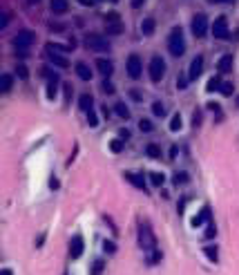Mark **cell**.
Wrapping results in <instances>:
<instances>
[{
  "mask_svg": "<svg viewBox=\"0 0 239 275\" xmlns=\"http://www.w3.org/2000/svg\"><path fill=\"white\" fill-rule=\"evenodd\" d=\"M88 123H90V128H96V125H99V117H96V112L94 110L88 112Z\"/></svg>",
  "mask_w": 239,
  "mask_h": 275,
  "instance_id": "1f68e13d",
  "label": "cell"
},
{
  "mask_svg": "<svg viewBox=\"0 0 239 275\" xmlns=\"http://www.w3.org/2000/svg\"><path fill=\"white\" fill-rule=\"evenodd\" d=\"M210 2H224V5H228V2H235V0H210Z\"/></svg>",
  "mask_w": 239,
  "mask_h": 275,
  "instance_id": "bcb514c9",
  "label": "cell"
},
{
  "mask_svg": "<svg viewBox=\"0 0 239 275\" xmlns=\"http://www.w3.org/2000/svg\"><path fill=\"white\" fill-rule=\"evenodd\" d=\"M141 31L146 36L154 34V18H143V23H141Z\"/></svg>",
  "mask_w": 239,
  "mask_h": 275,
  "instance_id": "d6986e66",
  "label": "cell"
},
{
  "mask_svg": "<svg viewBox=\"0 0 239 275\" xmlns=\"http://www.w3.org/2000/svg\"><path fill=\"white\" fill-rule=\"evenodd\" d=\"M112 2H119V0H112Z\"/></svg>",
  "mask_w": 239,
  "mask_h": 275,
  "instance_id": "816d5d0a",
  "label": "cell"
},
{
  "mask_svg": "<svg viewBox=\"0 0 239 275\" xmlns=\"http://www.w3.org/2000/svg\"><path fill=\"white\" fill-rule=\"evenodd\" d=\"M139 128H141V132H152V123L148 121V119H143V121L139 123Z\"/></svg>",
  "mask_w": 239,
  "mask_h": 275,
  "instance_id": "e575fe53",
  "label": "cell"
},
{
  "mask_svg": "<svg viewBox=\"0 0 239 275\" xmlns=\"http://www.w3.org/2000/svg\"><path fill=\"white\" fill-rule=\"evenodd\" d=\"M152 112H154V117H164V114H165V106L161 103V101H154V103H152Z\"/></svg>",
  "mask_w": 239,
  "mask_h": 275,
  "instance_id": "d4e9b609",
  "label": "cell"
},
{
  "mask_svg": "<svg viewBox=\"0 0 239 275\" xmlns=\"http://www.w3.org/2000/svg\"><path fill=\"white\" fill-rule=\"evenodd\" d=\"M0 275H14V273L9 269H2V271H0Z\"/></svg>",
  "mask_w": 239,
  "mask_h": 275,
  "instance_id": "7dc6e473",
  "label": "cell"
},
{
  "mask_svg": "<svg viewBox=\"0 0 239 275\" xmlns=\"http://www.w3.org/2000/svg\"><path fill=\"white\" fill-rule=\"evenodd\" d=\"M123 143H125V141H123V139H117V141H112V153H121V150H123Z\"/></svg>",
  "mask_w": 239,
  "mask_h": 275,
  "instance_id": "836d02e7",
  "label": "cell"
},
{
  "mask_svg": "<svg viewBox=\"0 0 239 275\" xmlns=\"http://www.w3.org/2000/svg\"><path fill=\"white\" fill-rule=\"evenodd\" d=\"M188 182V177H186V172H177L175 175V183L179 186V183H186Z\"/></svg>",
  "mask_w": 239,
  "mask_h": 275,
  "instance_id": "d590c367",
  "label": "cell"
},
{
  "mask_svg": "<svg viewBox=\"0 0 239 275\" xmlns=\"http://www.w3.org/2000/svg\"><path fill=\"white\" fill-rule=\"evenodd\" d=\"M168 49L172 56H183V52H186V38H183V31H181V27H175V30L170 31L168 36Z\"/></svg>",
  "mask_w": 239,
  "mask_h": 275,
  "instance_id": "7a4b0ae2",
  "label": "cell"
},
{
  "mask_svg": "<svg viewBox=\"0 0 239 275\" xmlns=\"http://www.w3.org/2000/svg\"><path fill=\"white\" fill-rule=\"evenodd\" d=\"M204 222H210V208H208V206H204V208H201V213L193 217V226H194V229H199Z\"/></svg>",
  "mask_w": 239,
  "mask_h": 275,
  "instance_id": "5bb4252c",
  "label": "cell"
},
{
  "mask_svg": "<svg viewBox=\"0 0 239 275\" xmlns=\"http://www.w3.org/2000/svg\"><path fill=\"white\" fill-rule=\"evenodd\" d=\"M235 38H237V41H239V31H237V34H235Z\"/></svg>",
  "mask_w": 239,
  "mask_h": 275,
  "instance_id": "681fc988",
  "label": "cell"
},
{
  "mask_svg": "<svg viewBox=\"0 0 239 275\" xmlns=\"http://www.w3.org/2000/svg\"><path fill=\"white\" fill-rule=\"evenodd\" d=\"M146 153H148V157H152V159H161V150H159V146H154V143H150V146L146 148Z\"/></svg>",
  "mask_w": 239,
  "mask_h": 275,
  "instance_id": "484cf974",
  "label": "cell"
},
{
  "mask_svg": "<svg viewBox=\"0 0 239 275\" xmlns=\"http://www.w3.org/2000/svg\"><path fill=\"white\" fill-rule=\"evenodd\" d=\"M165 76V61L161 56H152L150 61V78L152 83H161V78Z\"/></svg>",
  "mask_w": 239,
  "mask_h": 275,
  "instance_id": "5b68a950",
  "label": "cell"
},
{
  "mask_svg": "<svg viewBox=\"0 0 239 275\" xmlns=\"http://www.w3.org/2000/svg\"><path fill=\"white\" fill-rule=\"evenodd\" d=\"M119 137H121L123 141H128L130 139V132H128V130H121V132H119Z\"/></svg>",
  "mask_w": 239,
  "mask_h": 275,
  "instance_id": "60d3db41",
  "label": "cell"
},
{
  "mask_svg": "<svg viewBox=\"0 0 239 275\" xmlns=\"http://www.w3.org/2000/svg\"><path fill=\"white\" fill-rule=\"evenodd\" d=\"M27 2H30V5H36V2H41V0H27Z\"/></svg>",
  "mask_w": 239,
  "mask_h": 275,
  "instance_id": "c3c4849f",
  "label": "cell"
},
{
  "mask_svg": "<svg viewBox=\"0 0 239 275\" xmlns=\"http://www.w3.org/2000/svg\"><path fill=\"white\" fill-rule=\"evenodd\" d=\"M92 96L90 94H81V99H78V106H81V110H85V112H90L92 110Z\"/></svg>",
  "mask_w": 239,
  "mask_h": 275,
  "instance_id": "44dd1931",
  "label": "cell"
},
{
  "mask_svg": "<svg viewBox=\"0 0 239 275\" xmlns=\"http://www.w3.org/2000/svg\"><path fill=\"white\" fill-rule=\"evenodd\" d=\"M199 123H201V112H197V110H194V114H193V125H194V128H197Z\"/></svg>",
  "mask_w": 239,
  "mask_h": 275,
  "instance_id": "f35d334b",
  "label": "cell"
},
{
  "mask_svg": "<svg viewBox=\"0 0 239 275\" xmlns=\"http://www.w3.org/2000/svg\"><path fill=\"white\" fill-rule=\"evenodd\" d=\"M103 248H105L107 253H114V251H117V244H114V242H105Z\"/></svg>",
  "mask_w": 239,
  "mask_h": 275,
  "instance_id": "8d00e7d4",
  "label": "cell"
},
{
  "mask_svg": "<svg viewBox=\"0 0 239 275\" xmlns=\"http://www.w3.org/2000/svg\"><path fill=\"white\" fill-rule=\"evenodd\" d=\"M125 67H128V76L134 78V81L141 76V72H143V63H141V59L136 56V54H132V56H130Z\"/></svg>",
  "mask_w": 239,
  "mask_h": 275,
  "instance_id": "9c48e42d",
  "label": "cell"
},
{
  "mask_svg": "<svg viewBox=\"0 0 239 275\" xmlns=\"http://www.w3.org/2000/svg\"><path fill=\"white\" fill-rule=\"evenodd\" d=\"M18 76H20V78H27V70H25V65H18Z\"/></svg>",
  "mask_w": 239,
  "mask_h": 275,
  "instance_id": "ab89813d",
  "label": "cell"
},
{
  "mask_svg": "<svg viewBox=\"0 0 239 275\" xmlns=\"http://www.w3.org/2000/svg\"><path fill=\"white\" fill-rule=\"evenodd\" d=\"M49 186H52V188H59V182H56V179L52 177V179H49Z\"/></svg>",
  "mask_w": 239,
  "mask_h": 275,
  "instance_id": "f6af8a7d",
  "label": "cell"
},
{
  "mask_svg": "<svg viewBox=\"0 0 239 275\" xmlns=\"http://www.w3.org/2000/svg\"><path fill=\"white\" fill-rule=\"evenodd\" d=\"M114 110H117V114L121 119H130V110H128V106H125V103H117V107H114Z\"/></svg>",
  "mask_w": 239,
  "mask_h": 275,
  "instance_id": "4316f807",
  "label": "cell"
},
{
  "mask_svg": "<svg viewBox=\"0 0 239 275\" xmlns=\"http://www.w3.org/2000/svg\"><path fill=\"white\" fill-rule=\"evenodd\" d=\"M177 85H179V88L183 90V88H186V78H183V76H179V78H177Z\"/></svg>",
  "mask_w": 239,
  "mask_h": 275,
  "instance_id": "b9f144b4",
  "label": "cell"
},
{
  "mask_svg": "<svg viewBox=\"0 0 239 275\" xmlns=\"http://www.w3.org/2000/svg\"><path fill=\"white\" fill-rule=\"evenodd\" d=\"M12 85H14V76H12V74H2V76H0V92H2V94L9 92Z\"/></svg>",
  "mask_w": 239,
  "mask_h": 275,
  "instance_id": "ac0fdd59",
  "label": "cell"
},
{
  "mask_svg": "<svg viewBox=\"0 0 239 275\" xmlns=\"http://www.w3.org/2000/svg\"><path fill=\"white\" fill-rule=\"evenodd\" d=\"M70 255H72V260H78L83 255V237H81V235H74V237H72Z\"/></svg>",
  "mask_w": 239,
  "mask_h": 275,
  "instance_id": "8fae6325",
  "label": "cell"
},
{
  "mask_svg": "<svg viewBox=\"0 0 239 275\" xmlns=\"http://www.w3.org/2000/svg\"><path fill=\"white\" fill-rule=\"evenodd\" d=\"M85 47L90 52H110V41L101 34H88L85 36Z\"/></svg>",
  "mask_w": 239,
  "mask_h": 275,
  "instance_id": "3957f363",
  "label": "cell"
},
{
  "mask_svg": "<svg viewBox=\"0 0 239 275\" xmlns=\"http://www.w3.org/2000/svg\"><path fill=\"white\" fill-rule=\"evenodd\" d=\"M121 31H123V25L119 23V20H107V34L117 36V34H121Z\"/></svg>",
  "mask_w": 239,
  "mask_h": 275,
  "instance_id": "7402d4cb",
  "label": "cell"
},
{
  "mask_svg": "<svg viewBox=\"0 0 239 275\" xmlns=\"http://www.w3.org/2000/svg\"><path fill=\"white\" fill-rule=\"evenodd\" d=\"M219 88H222V78H219V76H212L208 81V85H206V90H208V92H217Z\"/></svg>",
  "mask_w": 239,
  "mask_h": 275,
  "instance_id": "cb8c5ba5",
  "label": "cell"
},
{
  "mask_svg": "<svg viewBox=\"0 0 239 275\" xmlns=\"http://www.w3.org/2000/svg\"><path fill=\"white\" fill-rule=\"evenodd\" d=\"M36 41V36H34V31H30V30H23V31H18L16 36H14V47L16 49H27V47H31V43Z\"/></svg>",
  "mask_w": 239,
  "mask_h": 275,
  "instance_id": "52a82bcc",
  "label": "cell"
},
{
  "mask_svg": "<svg viewBox=\"0 0 239 275\" xmlns=\"http://www.w3.org/2000/svg\"><path fill=\"white\" fill-rule=\"evenodd\" d=\"M81 5H85V7H92L94 5V0H78Z\"/></svg>",
  "mask_w": 239,
  "mask_h": 275,
  "instance_id": "7bdbcfd3",
  "label": "cell"
},
{
  "mask_svg": "<svg viewBox=\"0 0 239 275\" xmlns=\"http://www.w3.org/2000/svg\"><path fill=\"white\" fill-rule=\"evenodd\" d=\"M56 92H59V76L49 78V83H47V96H49V99H54V96H56Z\"/></svg>",
  "mask_w": 239,
  "mask_h": 275,
  "instance_id": "ffe728a7",
  "label": "cell"
},
{
  "mask_svg": "<svg viewBox=\"0 0 239 275\" xmlns=\"http://www.w3.org/2000/svg\"><path fill=\"white\" fill-rule=\"evenodd\" d=\"M233 83H230V81H224L222 83V88H219V92H222V94H226V96H230V94H233Z\"/></svg>",
  "mask_w": 239,
  "mask_h": 275,
  "instance_id": "4dcf8cb0",
  "label": "cell"
},
{
  "mask_svg": "<svg viewBox=\"0 0 239 275\" xmlns=\"http://www.w3.org/2000/svg\"><path fill=\"white\" fill-rule=\"evenodd\" d=\"M204 72V56H194L193 63H190V72H188V78L190 81H197Z\"/></svg>",
  "mask_w": 239,
  "mask_h": 275,
  "instance_id": "30bf717a",
  "label": "cell"
},
{
  "mask_svg": "<svg viewBox=\"0 0 239 275\" xmlns=\"http://www.w3.org/2000/svg\"><path fill=\"white\" fill-rule=\"evenodd\" d=\"M103 269H105V262H103V260H96L94 266H92V271H90V275H101V273H103Z\"/></svg>",
  "mask_w": 239,
  "mask_h": 275,
  "instance_id": "f1b7e54d",
  "label": "cell"
},
{
  "mask_svg": "<svg viewBox=\"0 0 239 275\" xmlns=\"http://www.w3.org/2000/svg\"><path fill=\"white\" fill-rule=\"evenodd\" d=\"M170 130H172V132L181 130V114H179V112H177V114H172V121H170Z\"/></svg>",
  "mask_w": 239,
  "mask_h": 275,
  "instance_id": "83f0119b",
  "label": "cell"
},
{
  "mask_svg": "<svg viewBox=\"0 0 239 275\" xmlns=\"http://www.w3.org/2000/svg\"><path fill=\"white\" fill-rule=\"evenodd\" d=\"M125 175V179H128L132 186H136L139 190H146V179H143V175H136V172H123Z\"/></svg>",
  "mask_w": 239,
  "mask_h": 275,
  "instance_id": "7c38bea8",
  "label": "cell"
},
{
  "mask_svg": "<svg viewBox=\"0 0 239 275\" xmlns=\"http://www.w3.org/2000/svg\"><path fill=\"white\" fill-rule=\"evenodd\" d=\"M101 90H103L105 94H114V85H112V83L107 81V78H105V81L101 83Z\"/></svg>",
  "mask_w": 239,
  "mask_h": 275,
  "instance_id": "d6a6232c",
  "label": "cell"
},
{
  "mask_svg": "<svg viewBox=\"0 0 239 275\" xmlns=\"http://www.w3.org/2000/svg\"><path fill=\"white\" fill-rule=\"evenodd\" d=\"M45 49H47V56H49V61H52L56 67H60V70H67V67H70V61H67L63 54H60V49H63L60 45H52V43H47Z\"/></svg>",
  "mask_w": 239,
  "mask_h": 275,
  "instance_id": "277c9868",
  "label": "cell"
},
{
  "mask_svg": "<svg viewBox=\"0 0 239 275\" xmlns=\"http://www.w3.org/2000/svg\"><path fill=\"white\" fill-rule=\"evenodd\" d=\"M212 34H215V38H219V41H228L230 38V30H228V18L226 16H219L212 23Z\"/></svg>",
  "mask_w": 239,
  "mask_h": 275,
  "instance_id": "8992f818",
  "label": "cell"
},
{
  "mask_svg": "<svg viewBox=\"0 0 239 275\" xmlns=\"http://www.w3.org/2000/svg\"><path fill=\"white\" fill-rule=\"evenodd\" d=\"M52 12L54 14H65L67 12V9H70V2H67V0H52Z\"/></svg>",
  "mask_w": 239,
  "mask_h": 275,
  "instance_id": "e0dca14e",
  "label": "cell"
},
{
  "mask_svg": "<svg viewBox=\"0 0 239 275\" xmlns=\"http://www.w3.org/2000/svg\"><path fill=\"white\" fill-rule=\"evenodd\" d=\"M190 27H193V34L197 36V38H204V36L208 34V18H206V14H197V16L193 18Z\"/></svg>",
  "mask_w": 239,
  "mask_h": 275,
  "instance_id": "ba28073f",
  "label": "cell"
},
{
  "mask_svg": "<svg viewBox=\"0 0 239 275\" xmlns=\"http://www.w3.org/2000/svg\"><path fill=\"white\" fill-rule=\"evenodd\" d=\"M143 2H146V0H132V7H141Z\"/></svg>",
  "mask_w": 239,
  "mask_h": 275,
  "instance_id": "ee69618b",
  "label": "cell"
},
{
  "mask_svg": "<svg viewBox=\"0 0 239 275\" xmlns=\"http://www.w3.org/2000/svg\"><path fill=\"white\" fill-rule=\"evenodd\" d=\"M215 235H217V229H215V226H212V224H208V230H206V237H208V240H210V237H215Z\"/></svg>",
  "mask_w": 239,
  "mask_h": 275,
  "instance_id": "74e56055",
  "label": "cell"
},
{
  "mask_svg": "<svg viewBox=\"0 0 239 275\" xmlns=\"http://www.w3.org/2000/svg\"><path fill=\"white\" fill-rule=\"evenodd\" d=\"M74 70H76V74H78V78H83V81H90V78H92V70H90L85 63H76Z\"/></svg>",
  "mask_w": 239,
  "mask_h": 275,
  "instance_id": "2e32d148",
  "label": "cell"
},
{
  "mask_svg": "<svg viewBox=\"0 0 239 275\" xmlns=\"http://www.w3.org/2000/svg\"><path fill=\"white\" fill-rule=\"evenodd\" d=\"M237 106H239V96H237Z\"/></svg>",
  "mask_w": 239,
  "mask_h": 275,
  "instance_id": "f907efd6",
  "label": "cell"
},
{
  "mask_svg": "<svg viewBox=\"0 0 239 275\" xmlns=\"http://www.w3.org/2000/svg\"><path fill=\"white\" fill-rule=\"evenodd\" d=\"M139 246L148 253V258L152 253H157V240H154V233H152V229L148 224H141L139 226Z\"/></svg>",
  "mask_w": 239,
  "mask_h": 275,
  "instance_id": "6da1fadb",
  "label": "cell"
},
{
  "mask_svg": "<svg viewBox=\"0 0 239 275\" xmlns=\"http://www.w3.org/2000/svg\"><path fill=\"white\" fill-rule=\"evenodd\" d=\"M206 255H208L210 262H217V260H219V251H217V246L215 244L206 246Z\"/></svg>",
  "mask_w": 239,
  "mask_h": 275,
  "instance_id": "603a6c76",
  "label": "cell"
},
{
  "mask_svg": "<svg viewBox=\"0 0 239 275\" xmlns=\"http://www.w3.org/2000/svg\"><path fill=\"white\" fill-rule=\"evenodd\" d=\"M233 63H235V59H233V54H224L222 59H219V63H217V70L222 72H230L233 70Z\"/></svg>",
  "mask_w": 239,
  "mask_h": 275,
  "instance_id": "4fadbf2b",
  "label": "cell"
},
{
  "mask_svg": "<svg viewBox=\"0 0 239 275\" xmlns=\"http://www.w3.org/2000/svg\"><path fill=\"white\" fill-rule=\"evenodd\" d=\"M150 182L154 183V186H161V183L165 182V177L161 175V172H150Z\"/></svg>",
  "mask_w": 239,
  "mask_h": 275,
  "instance_id": "f546056e",
  "label": "cell"
},
{
  "mask_svg": "<svg viewBox=\"0 0 239 275\" xmlns=\"http://www.w3.org/2000/svg\"><path fill=\"white\" fill-rule=\"evenodd\" d=\"M96 67H99V72L103 74L105 78L112 74V70H114V65H112V61H105V59H99L96 61Z\"/></svg>",
  "mask_w": 239,
  "mask_h": 275,
  "instance_id": "9a60e30c",
  "label": "cell"
}]
</instances>
